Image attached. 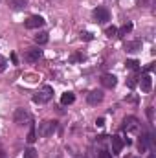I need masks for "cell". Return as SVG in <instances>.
Listing matches in <instances>:
<instances>
[{
	"label": "cell",
	"mask_w": 156,
	"mask_h": 158,
	"mask_svg": "<svg viewBox=\"0 0 156 158\" xmlns=\"http://www.w3.org/2000/svg\"><path fill=\"white\" fill-rule=\"evenodd\" d=\"M51 98H53V88L46 85V86H42L39 92L33 96V101H35V103H39V105H42V103H48Z\"/></svg>",
	"instance_id": "cell-1"
},
{
	"label": "cell",
	"mask_w": 156,
	"mask_h": 158,
	"mask_svg": "<svg viewBox=\"0 0 156 158\" xmlns=\"http://www.w3.org/2000/svg\"><path fill=\"white\" fill-rule=\"evenodd\" d=\"M55 131H57V121H42V123H39L37 134L46 138V136H51Z\"/></svg>",
	"instance_id": "cell-2"
},
{
	"label": "cell",
	"mask_w": 156,
	"mask_h": 158,
	"mask_svg": "<svg viewBox=\"0 0 156 158\" xmlns=\"http://www.w3.org/2000/svg\"><path fill=\"white\" fill-rule=\"evenodd\" d=\"M13 119H15V123H17L18 127H24V125L31 123V116H30V112H28L26 109H17Z\"/></svg>",
	"instance_id": "cell-3"
},
{
	"label": "cell",
	"mask_w": 156,
	"mask_h": 158,
	"mask_svg": "<svg viewBox=\"0 0 156 158\" xmlns=\"http://www.w3.org/2000/svg\"><path fill=\"white\" fill-rule=\"evenodd\" d=\"M94 19H96V22L105 24V22L110 20V13H109L107 7H96V9H94Z\"/></svg>",
	"instance_id": "cell-4"
},
{
	"label": "cell",
	"mask_w": 156,
	"mask_h": 158,
	"mask_svg": "<svg viewBox=\"0 0 156 158\" xmlns=\"http://www.w3.org/2000/svg\"><path fill=\"white\" fill-rule=\"evenodd\" d=\"M40 57H42V50H39V48H30V50H26V53H24V59H26L28 63H37Z\"/></svg>",
	"instance_id": "cell-5"
},
{
	"label": "cell",
	"mask_w": 156,
	"mask_h": 158,
	"mask_svg": "<svg viewBox=\"0 0 156 158\" xmlns=\"http://www.w3.org/2000/svg\"><path fill=\"white\" fill-rule=\"evenodd\" d=\"M40 26H44V19L40 15H31L26 20V28L28 30H35V28H40Z\"/></svg>",
	"instance_id": "cell-6"
},
{
	"label": "cell",
	"mask_w": 156,
	"mask_h": 158,
	"mask_svg": "<svg viewBox=\"0 0 156 158\" xmlns=\"http://www.w3.org/2000/svg\"><path fill=\"white\" fill-rule=\"evenodd\" d=\"M86 101H88V105H97V103H101V101H103V92H101V90H92V92L88 94Z\"/></svg>",
	"instance_id": "cell-7"
},
{
	"label": "cell",
	"mask_w": 156,
	"mask_h": 158,
	"mask_svg": "<svg viewBox=\"0 0 156 158\" xmlns=\"http://www.w3.org/2000/svg\"><path fill=\"white\" fill-rule=\"evenodd\" d=\"M117 83L116 76H112V74H103L101 76V85L105 86V88H114Z\"/></svg>",
	"instance_id": "cell-8"
},
{
	"label": "cell",
	"mask_w": 156,
	"mask_h": 158,
	"mask_svg": "<svg viewBox=\"0 0 156 158\" xmlns=\"http://www.w3.org/2000/svg\"><path fill=\"white\" fill-rule=\"evenodd\" d=\"M123 131H136L138 129V119L134 118V116H129V118H125L123 119V127H121Z\"/></svg>",
	"instance_id": "cell-9"
},
{
	"label": "cell",
	"mask_w": 156,
	"mask_h": 158,
	"mask_svg": "<svg viewBox=\"0 0 156 158\" xmlns=\"http://www.w3.org/2000/svg\"><path fill=\"white\" fill-rule=\"evenodd\" d=\"M125 145V140L121 136H112V155H119Z\"/></svg>",
	"instance_id": "cell-10"
},
{
	"label": "cell",
	"mask_w": 156,
	"mask_h": 158,
	"mask_svg": "<svg viewBox=\"0 0 156 158\" xmlns=\"http://www.w3.org/2000/svg\"><path fill=\"white\" fill-rule=\"evenodd\" d=\"M140 86H142V90L143 92H151V88H153V79L149 74H143L142 79H140Z\"/></svg>",
	"instance_id": "cell-11"
},
{
	"label": "cell",
	"mask_w": 156,
	"mask_h": 158,
	"mask_svg": "<svg viewBox=\"0 0 156 158\" xmlns=\"http://www.w3.org/2000/svg\"><path fill=\"white\" fill-rule=\"evenodd\" d=\"M138 50H142V40H130V42H125V52L134 53V52H138Z\"/></svg>",
	"instance_id": "cell-12"
},
{
	"label": "cell",
	"mask_w": 156,
	"mask_h": 158,
	"mask_svg": "<svg viewBox=\"0 0 156 158\" xmlns=\"http://www.w3.org/2000/svg\"><path fill=\"white\" fill-rule=\"evenodd\" d=\"M153 142V136L151 134H147V136H143V138H140V143H138V149L143 153V151H147V147H149V143Z\"/></svg>",
	"instance_id": "cell-13"
},
{
	"label": "cell",
	"mask_w": 156,
	"mask_h": 158,
	"mask_svg": "<svg viewBox=\"0 0 156 158\" xmlns=\"http://www.w3.org/2000/svg\"><path fill=\"white\" fill-rule=\"evenodd\" d=\"M7 6L11 9H22L28 6V0H7Z\"/></svg>",
	"instance_id": "cell-14"
},
{
	"label": "cell",
	"mask_w": 156,
	"mask_h": 158,
	"mask_svg": "<svg viewBox=\"0 0 156 158\" xmlns=\"http://www.w3.org/2000/svg\"><path fill=\"white\" fill-rule=\"evenodd\" d=\"M74 101H76L74 92H66V94H63V96H61V103H63V105H72Z\"/></svg>",
	"instance_id": "cell-15"
},
{
	"label": "cell",
	"mask_w": 156,
	"mask_h": 158,
	"mask_svg": "<svg viewBox=\"0 0 156 158\" xmlns=\"http://www.w3.org/2000/svg\"><path fill=\"white\" fill-rule=\"evenodd\" d=\"M132 31V22H127L125 26H121L119 30H117V37H125L127 33H130Z\"/></svg>",
	"instance_id": "cell-16"
},
{
	"label": "cell",
	"mask_w": 156,
	"mask_h": 158,
	"mask_svg": "<svg viewBox=\"0 0 156 158\" xmlns=\"http://www.w3.org/2000/svg\"><path fill=\"white\" fill-rule=\"evenodd\" d=\"M125 66H127L129 70H134V72H138V70H140V63H138V61H134V59H129V61L125 63Z\"/></svg>",
	"instance_id": "cell-17"
},
{
	"label": "cell",
	"mask_w": 156,
	"mask_h": 158,
	"mask_svg": "<svg viewBox=\"0 0 156 158\" xmlns=\"http://www.w3.org/2000/svg\"><path fill=\"white\" fill-rule=\"evenodd\" d=\"M35 42H37V44H46V42H48V33H46V31L37 33V35H35Z\"/></svg>",
	"instance_id": "cell-18"
},
{
	"label": "cell",
	"mask_w": 156,
	"mask_h": 158,
	"mask_svg": "<svg viewBox=\"0 0 156 158\" xmlns=\"http://www.w3.org/2000/svg\"><path fill=\"white\" fill-rule=\"evenodd\" d=\"M127 85H129V88H134L138 85V77L136 76H130V77L127 79Z\"/></svg>",
	"instance_id": "cell-19"
},
{
	"label": "cell",
	"mask_w": 156,
	"mask_h": 158,
	"mask_svg": "<svg viewBox=\"0 0 156 158\" xmlns=\"http://www.w3.org/2000/svg\"><path fill=\"white\" fill-rule=\"evenodd\" d=\"M35 140H37V131H35V129H31V131H30V134H28V142H30V143H33Z\"/></svg>",
	"instance_id": "cell-20"
},
{
	"label": "cell",
	"mask_w": 156,
	"mask_h": 158,
	"mask_svg": "<svg viewBox=\"0 0 156 158\" xmlns=\"http://www.w3.org/2000/svg\"><path fill=\"white\" fill-rule=\"evenodd\" d=\"M24 158H37V151H35V149H28V151H24Z\"/></svg>",
	"instance_id": "cell-21"
},
{
	"label": "cell",
	"mask_w": 156,
	"mask_h": 158,
	"mask_svg": "<svg viewBox=\"0 0 156 158\" xmlns=\"http://www.w3.org/2000/svg\"><path fill=\"white\" fill-rule=\"evenodd\" d=\"M105 33H107V37H114V35L117 33V30L112 26V28H107V31H105Z\"/></svg>",
	"instance_id": "cell-22"
},
{
	"label": "cell",
	"mask_w": 156,
	"mask_h": 158,
	"mask_svg": "<svg viewBox=\"0 0 156 158\" xmlns=\"http://www.w3.org/2000/svg\"><path fill=\"white\" fill-rule=\"evenodd\" d=\"M70 61H72V63H77V61H83V57H81L79 53H74V55L70 57Z\"/></svg>",
	"instance_id": "cell-23"
},
{
	"label": "cell",
	"mask_w": 156,
	"mask_h": 158,
	"mask_svg": "<svg viewBox=\"0 0 156 158\" xmlns=\"http://www.w3.org/2000/svg\"><path fill=\"white\" fill-rule=\"evenodd\" d=\"M96 125H97V127H103V125H105V119H103V118H97V119H96Z\"/></svg>",
	"instance_id": "cell-24"
},
{
	"label": "cell",
	"mask_w": 156,
	"mask_h": 158,
	"mask_svg": "<svg viewBox=\"0 0 156 158\" xmlns=\"http://www.w3.org/2000/svg\"><path fill=\"white\" fill-rule=\"evenodd\" d=\"M81 39H84V40H92V35H90V33H81Z\"/></svg>",
	"instance_id": "cell-25"
},
{
	"label": "cell",
	"mask_w": 156,
	"mask_h": 158,
	"mask_svg": "<svg viewBox=\"0 0 156 158\" xmlns=\"http://www.w3.org/2000/svg\"><path fill=\"white\" fill-rule=\"evenodd\" d=\"M149 158H154V155H149Z\"/></svg>",
	"instance_id": "cell-26"
}]
</instances>
